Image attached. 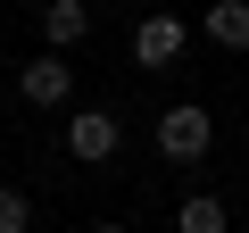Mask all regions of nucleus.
<instances>
[{"label":"nucleus","instance_id":"obj_1","mask_svg":"<svg viewBox=\"0 0 249 233\" xmlns=\"http://www.w3.org/2000/svg\"><path fill=\"white\" fill-rule=\"evenodd\" d=\"M150 142H158V158H166V167H199V158H208V142H216V116H208L199 100H175V108L158 116V134H150Z\"/></svg>","mask_w":249,"mask_h":233},{"label":"nucleus","instance_id":"obj_2","mask_svg":"<svg viewBox=\"0 0 249 233\" xmlns=\"http://www.w3.org/2000/svg\"><path fill=\"white\" fill-rule=\"evenodd\" d=\"M191 50V25L175 17V9H150L142 25H133V67H175Z\"/></svg>","mask_w":249,"mask_h":233},{"label":"nucleus","instance_id":"obj_3","mask_svg":"<svg viewBox=\"0 0 249 233\" xmlns=\"http://www.w3.org/2000/svg\"><path fill=\"white\" fill-rule=\"evenodd\" d=\"M116 142H124V125H116L108 108H75V116H67V158L100 167V158H116Z\"/></svg>","mask_w":249,"mask_h":233},{"label":"nucleus","instance_id":"obj_4","mask_svg":"<svg viewBox=\"0 0 249 233\" xmlns=\"http://www.w3.org/2000/svg\"><path fill=\"white\" fill-rule=\"evenodd\" d=\"M17 92H25V108H67L75 100V67L58 50H42L34 67H17Z\"/></svg>","mask_w":249,"mask_h":233},{"label":"nucleus","instance_id":"obj_5","mask_svg":"<svg viewBox=\"0 0 249 233\" xmlns=\"http://www.w3.org/2000/svg\"><path fill=\"white\" fill-rule=\"evenodd\" d=\"M83 34H91V0H42V42H50L58 58H67Z\"/></svg>","mask_w":249,"mask_h":233},{"label":"nucleus","instance_id":"obj_6","mask_svg":"<svg viewBox=\"0 0 249 233\" xmlns=\"http://www.w3.org/2000/svg\"><path fill=\"white\" fill-rule=\"evenodd\" d=\"M199 34L216 50H249V0H208V9H199Z\"/></svg>","mask_w":249,"mask_h":233},{"label":"nucleus","instance_id":"obj_7","mask_svg":"<svg viewBox=\"0 0 249 233\" xmlns=\"http://www.w3.org/2000/svg\"><path fill=\"white\" fill-rule=\"evenodd\" d=\"M175 233H232V208L216 192H191V200H175Z\"/></svg>","mask_w":249,"mask_h":233},{"label":"nucleus","instance_id":"obj_8","mask_svg":"<svg viewBox=\"0 0 249 233\" xmlns=\"http://www.w3.org/2000/svg\"><path fill=\"white\" fill-rule=\"evenodd\" d=\"M0 233H34V200L17 183H0Z\"/></svg>","mask_w":249,"mask_h":233},{"label":"nucleus","instance_id":"obj_9","mask_svg":"<svg viewBox=\"0 0 249 233\" xmlns=\"http://www.w3.org/2000/svg\"><path fill=\"white\" fill-rule=\"evenodd\" d=\"M91 233H124V225H91Z\"/></svg>","mask_w":249,"mask_h":233}]
</instances>
